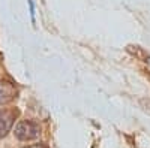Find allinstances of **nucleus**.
I'll return each instance as SVG.
<instances>
[{
	"label": "nucleus",
	"mask_w": 150,
	"mask_h": 148,
	"mask_svg": "<svg viewBox=\"0 0 150 148\" xmlns=\"http://www.w3.org/2000/svg\"><path fill=\"white\" fill-rule=\"evenodd\" d=\"M14 133L20 141H32L41 136V126L30 120H20L15 126Z\"/></svg>",
	"instance_id": "f257e3e1"
},
{
	"label": "nucleus",
	"mask_w": 150,
	"mask_h": 148,
	"mask_svg": "<svg viewBox=\"0 0 150 148\" xmlns=\"http://www.w3.org/2000/svg\"><path fill=\"white\" fill-rule=\"evenodd\" d=\"M18 115L17 109H0V139L11 132Z\"/></svg>",
	"instance_id": "f03ea898"
},
{
	"label": "nucleus",
	"mask_w": 150,
	"mask_h": 148,
	"mask_svg": "<svg viewBox=\"0 0 150 148\" xmlns=\"http://www.w3.org/2000/svg\"><path fill=\"white\" fill-rule=\"evenodd\" d=\"M140 105H141V108L146 111L147 114H150V99L149 97H141L140 99Z\"/></svg>",
	"instance_id": "39448f33"
},
{
	"label": "nucleus",
	"mask_w": 150,
	"mask_h": 148,
	"mask_svg": "<svg viewBox=\"0 0 150 148\" xmlns=\"http://www.w3.org/2000/svg\"><path fill=\"white\" fill-rule=\"evenodd\" d=\"M17 85L9 79H0V106L12 102L17 97Z\"/></svg>",
	"instance_id": "7ed1b4c3"
},
{
	"label": "nucleus",
	"mask_w": 150,
	"mask_h": 148,
	"mask_svg": "<svg viewBox=\"0 0 150 148\" xmlns=\"http://www.w3.org/2000/svg\"><path fill=\"white\" fill-rule=\"evenodd\" d=\"M126 51H128L131 55H134L135 58L144 61V63H150V54L146 51L144 48H141V46H138V45H128V46H126Z\"/></svg>",
	"instance_id": "20e7f679"
},
{
	"label": "nucleus",
	"mask_w": 150,
	"mask_h": 148,
	"mask_svg": "<svg viewBox=\"0 0 150 148\" xmlns=\"http://www.w3.org/2000/svg\"><path fill=\"white\" fill-rule=\"evenodd\" d=\"M21 148H50L45 144H33V145H27V147H21Z\"/></svg>",
	"instance_id": "423d86ee"
}]
</instances>
